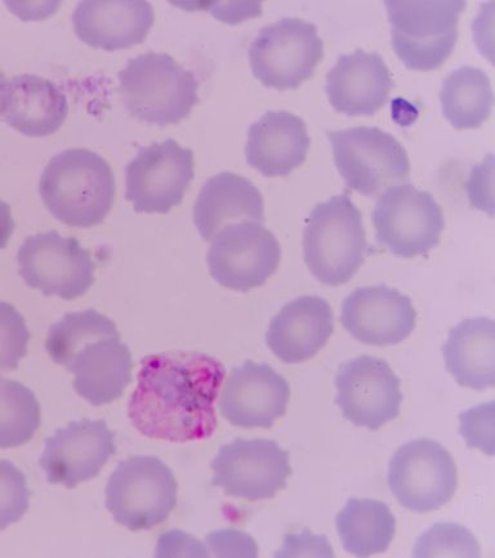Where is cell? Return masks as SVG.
I'll return each instance as SVG.
<instances>
[{
    "label": "cell",
    "mask_w": 495,
    "mask_h": 558,
    "mask_svg": "<svg viewBox=\"0 0 495 558\" xmlns=\"http://www.w3.org/2000/svg\"><path fill=\"white\" fill-rule=\"evenodd\" d=\"M225 376L224 364L201 352L144 357L129 402L133 427L157 440L208 439L218 426L216 401Z\"/></svg>",
    "instance_id": "obj_1"
},
{
    "label": "cell",
    "mask_w": 495,
    "mask_h": 558,
    "mask_svg": "<svg viewBox=\"0 0 495 558\" xmlns=\"http://www.w3.org/2000/svg\"><path fill=\"white\" fill-rule=\"evenodd\" d=\"M39 194L56 220L88 229L102 223L114 206V172L101 155L88 148H69L48 161Z\"/></svg>",
    "instance_id": "obj_2"
},
{
    "label": "cell",
    "mask_w": 495,
    "mask_h": 558,
    "mask_svg": "<svg viewBox=\"0 0 495 558\" xmlns=\"http://www.w3.org/2000/svg\"><path fill=\"white\" fill-rule=\"evenodd\" d=\"M370 250L362 214L348 194L330 197L311 210L303 231V257L323 284L349 282Z\"/></svg>",
    "instance_id": "obj_3"
},
{
    "label": "cell",
    "mask_w": 495,
    "mask_h": 558,
    "mask_svg": "<svg viewBox=\"0 0 495 558\" xmlns=\"http://www.w3.org/2000/svg\"><path fill=\"white\" fill-rule=\"evenodd\" d=\"M195 74L168 53L147 52L119 73V95L133 118L148 124H179L200 102Z\"/></svg>",
    "instance_id": "obj_4"
},
{
    "label": "cell",
    "mask_w": 495,
    "mask_h": 558,
    "mask_svg": "<svg viewBox=\"0 0 495 558\" xmlns=\"http://www.w3.org/2000/svg\"><path fill=\"white\" fill-rule=\"evenodd\" d=\"M179 485L157 457H132L120 462L106 486V508L118 524L132 532L162 524L177 506Z\"/></svg>",
    "instance_id": "obj_5"
},
{
    "label": "cell",
    "mask_w": 495,
    "mask_h": 558,
    "mask_svg": "<svg viewBox=\"0 0 495 558\" xmlns=\"http://www.w3.org/2000/svg\"><path fill=\"white\" fill-rule=\"evenodd\" d=\"M466 2H386L394 51L409 70L431 72L450 58Z\"/></svg>",
    "instance_id": "obj_6"
},
{
    "label": "cell",
    "mask_w": 495,
    "mask_h": 558,
    "mask_svg": "<svg viewBox=\"0 0 495 558\" xmlns=\"http://www.w3.org/2000/svg\"><path fill=\"white\" fill-rule=\"evenodd\" d=\"M339 174L359 194L377 197L408 182L410 161L405 146L377 126L328 132Z\"/></svg>",
    "instance_id": "obj_7"
},
{
    "label": "cell",
    "mask_w": 495,
    "mask_h": 558,
    "mask_svg": "<svg viewBox=\"0 0 495 558\" xmlns=\"http://www.w3.org/2000/svg\"><path fill=\"white\" fill-rule=\"evenodd\" d=\"M324 44L309 21L286 17L267 25L252 41V73L267 88L295 89L314 75Z\"/></svg>",
    "instance_id": "obj_8"
},
{
    "label": "cell",
    "mask_w": 495,
    "mask_h": 558,
    "mask_svg": "<svg viewBox=\"0 0 495 558\" xmlns=\"http://www.w3.org/2000/svg\"><path fill=\"white\" fill-rule=\"evenodd\" d=\"M377 242L396 257L427 256L442 242L445 228L435 197L413 185L387 189L373 210Z\"/></svg>",
    "instance_id": "obj_9"
},
{
    "label": "cell",
    "mask_w": 495,
    "mask_h": 558,
    "mask_svg": "<svg viewBox=\"0 0 495 558\" xmlns=\"http://www.w3.org/2000/svg\"><path fill=\"white\" fill-rule=\"evenodd\" d=\"M19 274L25 284L47 296L73 301L95 284L96 265L75 238L58 231L25 239L17 253Z\"/></svg>",
    "instance_id": "obj_10"
},
{
    "label": "cell",
    "mask_w": 495,
    "mask_h": 558,
    "mask_svg": "<svg viewBox=\"0 0 495 558\" xmlns=\"http://www.w3.org/2000/svg\"><path fill=\"white\" fill-rule=\"evenodd\" d=\"M388 486L396 500L409 511L428 513L440 510L457 492L455 459L437 441H410L402 445L391 459Z\"/></svg>",
    "instance_id": "obj_11"
},
{
    "label": "cell",
    "mask_w": 495,
    "mask_h": 558,
    "mask_svg": "<svg viewBox=\"0 0 495 558\" xmlns=\"http://www.w3.org/2000/svg\"><path fill=\"white\" fill-rule=\"evenodd\" d=\"M194 153L174 140L143 147L125 167V199L137 214L167 215L194 180Z\"/></svg>",
    "instance_id": "obj_12"
},
{
    "label": "cell",
    "mask_w": 495,
    "mask_h": 558,
    "mask_svg": "<svg viewBox=\"0 0 495 558\" xmlns=\"http://www.w3.org/2000/svg\"><path fill=\"white\" fill-rule=\"evenodd\" d=\"M207 259L219 286L244 293L263 287L278 271L281 248L264 225L243 221L226 226L212 239Z\"/></svg>",
    "instance_id": "obj_13"
},
{
    "label": "cell",
    "mask_w": 495,
    "mask_h": 558,
    "mask_svg": "<svg viewBox=\"0 0 495 558\" xmlns=\"http://www.w3.org/2000/svg\"><path fill=\"white\" fill-rule=\"evenodd\" d=\"M212 484L233 498L271 499L285 490L292 475L289 453L266 439H237L224 445L210 463Z\"/></svg>",
    "instance_id": "obj_14"
},
{
    "label": "cell",
    "mask_w": 495,
    "mask_h": 558,
    "mask_svg": "<svg viewBox=\"0 0 495 558\" xmlns=\"http://www.w3.org/2000/svg\"><path fill=\"white\" fill-rule=\"evenodd\" d=\"M335 385L336 404L352 425L376 430L400 414V378L385 360L353 359L339 367Z\"/></svg>",
    "instance_id": "obj_15"
},
{
    "label": "cell",
    "mask_w": 495,
    "mask_h": 558,
    "mask_svg": "<svg viewBox=\"0 0 495 558\" xmlns=\"http://www.w3.org/2000/svg\"><path fill=\"white\" fill-rule=\"evenodd\" d=\"M116 434L104 420L70 422L46 440L39 459L48 483L73 489L100 473L116 454Z\"/></svg>",
    "instance_id": "obj_16"
},
{
    "label": "cell",
    "mask_w": 495,
    "mask_h": 558,
    "mask_svg": "<svg viewBox=\"0 0 495 558\" xmlns=\"http://www.w3.org/2000/svg\"><path fill=\"white\" fill-rule=\"evenodd\" d=\"M291 387L271 366L245 362L230 373L219 412L232 426L271 428L287 413Z\"/></svg>",
    "instance_id": "obj_17"
},
{
    "label": "cell",
    "mask_w": 495,
    "mask_h": 558,
    "mask_svg": "<svg viewBox=\"0 0 495 558\" xmlns=\"http://www.w3.org/2000/svg\"><path fill=\"white\" fill-rule=\"evenodd\" d=\"M341 322L357 341L385 348L399 344L412 335L416 311L409 296L396 289L363 287L343 301Z\"/></svg>",
    "instance_id": "obj_18"
},
{
    "label": "cell",
    "mask_w": 495,
    "mask_h": 558,
    "mask_svg": "<svg viewBox=\"0 0 495 558\" xmlns=\"http://www.w3.org/2000/svg\"><path fill=\"white\" fill-rule=\"evenodd\" d=\"M73 373L74 390L95 407L110 404L133 379V360L120 333L100 336L77 348L61 365Z\"/></svg>",
    "instance_id": "obj_19"
},
{
    "label": "cell",
    "mask_w": 495,
    "mask_h": 558,
    "mask_svg": "<svg viewBox=\"0 0 495 558\" xmlns=\"http://www.w3.org/2000/svg\"><path fill=\"white\" fill-rule=\"evenodd\" d=\"M393 88V75L385 60L364 49L339 56L325 84L329 104L349 117L376 114L387 104Z\"/></svg>",
    "instance_id": "obj_20"
},
{
    "label": "cell",
    "mask_w": 495,
    "mask_h": 558,
    "mask_svg": "<svg viewBox=\"0 0 495 558\" xmlns=\"http://www.w3.org/2000/svg\"><path fill=\"white\" fill-rule=\"evenodd\" d=\"M335 315L321 296H300L279 311L268 325L266 343L275 356L287 364L306 362L329 341Z\"/></svg>",
    "instance_id": "obj_21"
},
{
    "label": "cell",
    "mask_w": 495,
    "mask_h": 558,
    "mask_svg": "<svg viewBox=\"0 0 495 558\" xmlns=\"http://www.w3.org/2000/svg\"><path fill=\"white\" fill-rule=\"evenodd\" d=\"M311 140L303 119L289 111H267L247 131V165L268 179L287 177L306 161Z\"/></svg>",
    "instance_id": "obj_22"
},
{
    "label": "cell",
    "mask_w": 495,
    "mask_h": 558,
    "mask_svg": "<svg viewBox=\"0 0 495 558\" xmlns=\"http://www.w3.org/2000/svg\"><path fill=\"white\" fill-rule=\"evenodd\" d=\"M76 37L90 47L119 51L144 44L155 21L147 2H82L73 12Z\"/></svg>",
    "instance_id": "obj_23"
},
{
    "label": "cell",
    "mask_w": 495,
    "mask_h": 558,
    "mask_svg": "<svg viewBox=\"0 0 495 558\" xmlns=\"http://www.w3.org/2000/svg\"><path fill=\"white\" fill-rule=\"evenodd\" d=\"M243 221L265 223L263 194L245 177L222 172L204 183L194 206V223L210 242L226 226Z\"/></svg>",
    "instance_id": "obj_24"
},
{
    "label": "cell",
    "mask_w": 495,
    "mask_h": 558,
    "mask_svg": "<svg viewBox=\"0 0 495 558\" xmlns=\"http://www.w3.org/2000/svg\"><path fill=\"white\" fill-rule=\"evenodd\" d=\"M68 116V97L55 82L32 74L10 81L3 118L11 129L27 137H47L61 129Z\"/></svg>",
    "instance_id": "obj_25"
},
{
    "label": "cell",
    "mask_w": 495,
    "mask_h": 558,
    "mask_svg": "<svg viewBox=\"0 0 495 558\" xmlns=\"http://www.w3.org/2000/svg\"><path fill=\"white\" fill-rule=\"evenodd\" d=\"M445 366L458 385L485 391L495 385V325L491 317L467 319L449 331Z\"/></svg>",
    "instance_id": "obj_26"
},
{
    "label": "cell",
    "mask_w": 495,
    "mask_h": 558,
    "mask_svg": "<svg viewBox=\"0 0 495 558\" xmlns=\"http://www.w3.org/2000/svg\"><path fill=\"white\" fill-rule=\"evenodd\" d=\"M343 548L357 557L384 554L394 541L396 519L385 501L351 498L337 514Z\"/></svg>",
    "instance_id": "obj_27"
},
{
    "label": "cell",
    "mask_w": 495,
    "mask_h": 558,
    "mask_svg": "<svg viewBox=\"0 0 495 558\" xmlns=\"http://www.w3.org/2000/svg\"><path fill=\"white\" fill-rule=\"evenodd\" d=\"M440 102L443 116L456 130L479 129L493 110L490 76L473 66L455 70L443 82Z\"/></svg>",
    "instance_id": "obj_28"
},
{
    "label": "cell",
    "mask_w": 495,
    "mask_h": 558,
    "mask_svg": "<svg viewBox=\"0 0 495 558\" xmlns=\"http://www.w3.org/2000/svg\"><path fill=\"white\" fill-rule=\"evenodd\" d=\"M40 426L35 393L17 380L0 377V449L29 442Z\"/></svg>",
    "instance_id": "obj_29"
},
{
    "label": "cell",
    "mask_w": 495,
    "mask_h": 558,
    "mask_svg": "<svg viewBox=\"0 0 495 558\" xmlns=\"http://www.w3.org/2000/svg\"><path fill=\"white\" fill-rule=\"evenodd\" d=\"M119 331L114 322L95 310L63 316L49 328L46 350L53 363L62 365L70 353L90 339Z\"/></svg>",
    "instance_id": "obj_30"
},
{
    "label": "cell",
    "mask_w": 495,
    "mask_h": 558,
    "mask_svg": "<svg viewBox=\"0 0 495 558\" xmlns=\"http://www.w3.org/2000/svg\"><path fill=\"white\" fill-rule=\"evenodd\" d=\"M414 557H480L475 536L458 524H436L420 536L414 546Z\"/></svg>",
    "instance_id": "obj_31"
},
{
    "label": "cell",
    "mask_w": 495,
    "mask_h": 558,
    "mask_svg": "<svg viewBox=\"0 0 495 558\" xmlns=\"http://www.w3.org/2000/svg\"><path fill=\"white\" fill-rule=\"evenodd\" d=\"M29 341L24 316L10 303L0 301V372L17 369Z\"/></svg>",
    "instance_id": "obj_32"
},
{
    "label": "cell",
    "mask_w": 495,
    "mask_h": 558,
    "mask_svg": "<svg viewBox=\"0 0 495 558\" xmlns=\"http://www.w3.org/2000/svg\"><path fill=\"white\" fill-rule=\"evenodd\" d=\"M31 490L15 464L0 459V530L16 524L29 511Z\"/></svg>",
    "instance_id": "obj_33"
},
{
    "label": "cell",
    "mask_w": 495,
    "mask_h": 558,
    "mask_svg": "<svg viewBox=\"0 0 495 558\" xmlns=\"http://www.w3.org/2000/svg\"><path fill=\"white\" fill-rule=\"evenodd\" d=\"M461 434L472 449L494 454V401L470 409L459 415Z\"/></svg>",
    "instance_id": "obj_34"
},
{
    "label": "cell",
    "mask_w": 495,
    "mask_h": 558,
    "mask_svg": "<svg viewBox=\"0 0 495 558\" xmlns=\"http://www.w3.org/2000/svg\"><path fill=\"white\" fill-rule=\"evenodd\" d=\"M207 543L216 556H258V547L252 536L237 530H219L210 533Z\"/></svg>",
    "instance_id": "obj_35"
},
{
    "label": "cell",
    "mask_w": 495,
    "mask_h": 558,
    "mask_svg": "<svg viewBox=\"0 0 495 558\" xmlns=\"http://www.w3.org/2000/svg\"><path fill=\"white\" fill-rule=\"evenodd\" d=\"M288 556L334 557L335 554L327 541V536L314 535L309 530H303V533L300 535H286L280 553L275 555V557Z\"/></svg>",
    "instance_id": "obj_36"
},
{
    "label": "cell",
    "mask_w": 495,
    "mask_h": 558,
    "mask_svg": "<svg viewBox=\"0 0 495 558\" xmlns=\"http://www.w3.org/2000/svg\"><path fill=\"white\" fill-rule=\"evenodd\" d=\"M15 229L16 223L13 220L10 204L0 199V251L4 250L7 244H9Z\"/></svg>",
    "instance_id": "obj_37"
},
{
    "label": "cell",
    "mask_w": 495,
    "mask_h": 558,
    "mask_svg": "<svg viewBox=\"0 0 495 558\" xmlns=\"http://www.w3.org/2000/svg\"><path fill=\"white\" fill-rule=\"evenodd\" d=\"M9 83L5 75L0 72V117L4 114L7 94H9Z\"/></svg>",
    "instance_id": "obj_38"
}]
</instances>
